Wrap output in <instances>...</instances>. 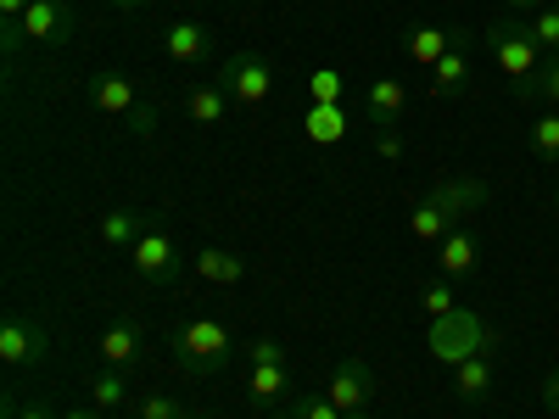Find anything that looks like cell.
<instances>
[{"mask_svg": "<svg viewBox=\"0 0 559 419\" xmlns=\"http://www.w3.org/2000/svg\"><path fill=\"white\" fill-rule=\"evenodd\" d=\"M492 202V184L487 179H471V173H453V179H437V191H426L414 207H408V236L437 247L448 229L464 224V213H481Z\"/></svg>", "mask_w": 559, "mask_h": 419, "instance_id": "obj_1", "label": "cell"}, {"mask_svg": "<svg viewBox=\"0 0 559 419\" xmlns=\"http://www.w3.org/2000/svg\"><path fill=\"white\" fill-rule=\"evenodd\" d=\"M481 45H487L492 68L503 73L509 96H515V101H537V68H543V51H537L532 28L515 23V17H498V23L481 34Z\"/></svg>", "mask_w": 559, "mask_h": 419, "instance_id": "obj_2", "label": "cell"}, {"mask_svg": "<svg viewBox=\"0 0 559 419\" xmlns=\"http://www.w3.org/2000/svg\"><path fill=\"white\" fill-rule=\"evenodd\" d=\"M426 347H431V358L442 363V369H459L464 358H476V352H498V331L476 313V308H453V313H442V319H431V336H426Z\"/></svg>", "mask_w": 559, "mask_h": 419, "instance_id": "obj_3", "label": "cell"}, {"mask_svg": "<svg viewBox=\"0 0 559 419\" xmlns=\"http://www.w3.org/2000/svg\"><path fill=\"white\" fill-rule=\"evenodd\" d=\"M168 347H174V363L185 375H213V369H224L236 358V336H229L224 319H185L168 336Z\"/></svg>", "mask_w": 559, "mask_h": 419, "instance_id": "obj_4", "label": "cell"}, {"mask_svg": "<svg viewBox=\"0 0 559 419\" xmlns=\"http://www.w3.org/2000/svg\"><path fill=\"white\" fill-rule=\"evenodd\" d=\"M247 358H252V375H247V397H252V408H280V403L292 397V363H286V347H280L274 336H263V342L247 347Z\"/></svg>", "mask_w": 559, "mask_h": 419, "instance_id": "obj_5", "label": "cell"}, {"mask_svg": "<svg viewBox=\"0 0 559 419\" xmlns=\"http://www.w3.org/2000/svg\"><path fill=\"white\" fill-rule=\"evenodd\" d=\"M218 89H224V96L229 101H236V107H263L269 101V89H274V68L258 57V51H229L224 62H218Z\"/></svg>", "mask_w": 559, "mask_h": 419, "instance_id": "obj_6", "label": "cell"}, {"mask_svg": "<svg viewBox=\"0 0 559 419\" xmlns=\"http://www.w3.org/2000/svg\"><path fill=\"white\" fill-rule=\"evenodd\" d=\"M129 268H134L140 286H174V279L185 274V258H179V247H174L168 229H163V224H152L146 236H140V241L129 247Z\"/></svg>", "mask_w": 559, "mask_h": 419, "instance_id": "obj_7", "label": "cell"}, {"mask_svg": "<svg viewBox=\"0 0 559 419\" xmlns=\"http://www.w3.org/2000/svg\"><path fill=\"white\" fill-rule=\"evenodd\" d=\"M476 51H481V34L476 28H453V45H448V57L431 68V89L437 96H464L471 89V79H476Z\"/></svg>", "mask_w": 559, "mask_h": 419, "instance_id": "obj_8", "label": "cell"}, {"mask_svg": "<svg viewBox=\"0 0 559 419\" xmlns=\"http://www.w3.org/2000/svg\"><path fill=\"white\" fill-rule=\"evenodd\" d=\"M376 369H369L364 358H342L331 369V381H324V397H331L342 414H358V408H376Z\"/></svg>", "mask_w": 559, "mask_h": 419, "instance_id": "obj_9", "label": "cell"}, {"mask_svg": "<svg viewBox=\"0 0 559 419\" xmlns=\"http://www.w3.org/2000/svg\"><path fill=\"white\" fill-rule=\"evenodd\" d=\"M45 347H51V336H45V324L34 313H7V324H0V363L28 369L45 358Z\"/></svg>", "mask_w": 559, "mask_h": 419, "instance_id": "obj_10", "label": "cell"}, {"mask_svg": "<svg viewBox=\"0 0 559 419\" xmlns=\"http://www.w3.org/2000/svg\"><path fill=\"white\" fill-rule=\"evenodd\" d=\"M23 34L34 45H68L79 34V17H73V0H34L23 12Z\"/></svg>", "mask_w": 559, "mask_h": 419, "instance_id": "obj_11", "label": "cell"}, {"mask_svg": "<svg viewBox=\"0 0 559 419\" xmlns=\"http://www.w3.org/2000/svg\"><path fill=\"white\" fill-rule=\"evenodd\" d=\"M163 57H168L174 68H202V62H213V28L197 23V17L168 23V28H163Z\"/></svg>", "mask_w": 559, "mask_h": 419, "instance_id": "obj_12", "label": "cell"}, {"mask_svg": "<svg viewBox=\"0 0 559 419\" xmlns=\"http://www.w3.org/2000/svg\"><path fill=\"white\" fill-rule=\"evenodd\" d=\"M476 258H481V241H476V229H471V224L448 229V236L437 241V274H442V279L476 274Z\"/></svg>", "mask_w": 559, "mask_h": 419, "instance_id": "obj_13", "label": "cell"}, {"mask_svg": "<svg viewBox=\"0 0 559 419\" xmlns=\"http://www.w3.org/2000/svg\"><path fill=\"white\" fill-rule=\"evenodd\" d=\"M403 107H408L403 79H369L364 84V123L369 129H392L403 118Z\"/></svg>", "mask_w": 559, "mask_h": 419, "instance_id": "obj_14", "label": "cell"}, {"mask_svg": "<svg viewBox=\"0 0 559 419\" xmlns=\"http://www.w3.org/2000/svg\"><path fill=\"white\" fill-rule=\"evenodd\" d=\"M140 352H146V331H140L134 319H123V324H107V331L96 336V358H102V363H112V369H129V363H140Z\"/></svg>", "mask_w": 559, "mask_h": 419, "instance_id": "obj_15", "label": "cell"}, {"mask_svg": "<svg viewBox=\"0 0 559 419\" xmlns=\"http://www.w3.org/2000/svg\"><path fill=\"white\" fill-rule=\"evenodd\" d=\"M157 218L152 213H140V207H112V213H102V224H96V236H102V247H112V252H129L140 236H146Z\"/></svg>", "mask_w": 559, "mask_h": 419, "instance_id": "obj_16", "label": "cell"}, {"mask_svg": "<svg viewBox=\"0 0 559 419\" xmlns=\"http://www.w3.org/2000/svg\"><path fill=\"white\" fill-rule=\"evenodd\" d=\"M453 45V28H437V23H408L403 28V57L414 68H437Z\"/></svg>", "mask_w": 559, "mask_h": 419, "instance_id": "obj_17", "label": "cell"}, {"mask_svg": "<svg viewBox=\"0 0 559 419\" xmlns=\"http://www.w3.org/2000/svg\"><path fill=\"white\" fill-rule=\"evenodd\" d=\"M90 107L107 112V118H129L140 107V96H134V84L123 73H96L90 79Z\"/></svg>", "mask_w": 559, "mask_h": 419, "instance_id": "obj_18", "label": "cell"}, {"mask_svg": "<svg viewBox=\"0 0 559 419\" xmlns=\"http://www.w3.org/2000/svg\"><path fill=\"white\" fill-rule=\"evenodd\" d=\"M229 107H236V101H229L224 89H218V79H207V84H191V89H185V118H191L197 129H218V123L229 118Z\"/></svg>", "mask_w": 559, "mask_h": 419, "instance_id": "obj_19", "label": "cell"}, {"mask_svg": "<svg viewBox=\"0 0 559 419\" xmlns=\"http://www.w3.org/2000/svg\"><path fill=\"white\" fill-rule=\"evenodd\" d=\"M453 397L471 403V408L492 397V352H476V358H464V363L453 369Z\"/></svg>", "mask_w": 559, "mask_h": 419, "instance_id": "obj_20", "label": "cell"}, {"mask_svg": "<svg viewBox=\"0 0 559 419\" xmlns=\"http://www.w3.org/2000/svg\"><path fill=\"white\" fill-rule=\"evenodd\" d=\"M191 268L207 279V286H241V279H247V258L224 252V247H207V252H197V258H191Z\"/></svg>", "mask_w": 559, "mask_h": 419, "instance_id": "obj_21", "label": "cell"}, {"mask_svg": "<svg viewBox=\"0 0 559 419\" xmlns=\"http://www.w3.org/2000/svg\"><path fill=\"white\" fill-rule=\"evenodd\" d=\"M302 134L313 140V146H336V140L347 134V107H319V101H308Z\"/></svg>", "mask_w": 559, "mask_h": 419, "instance_id": "obj_22", "label": "cell"}, {"mask_svg": "<svg viewBox=\"0 0 559 419\" xmlns=\"http://www.w3.org/2000/svg\"><path fill=\"white\" fill-rule=\"evenodd\" d=\"M90 403H96L102 414H118V408L129 403V375H123V369L102 363L96 375H90Z\"/></svg>", "mask_w": 559, "mask_h": 419, "instance_id": "obj_23", "label": "cell"}, {"mask_svg": "<svg viewBox=\"0 0 559 419\" xmlns=\"http://www.w3.org/2000/svg\"><path fill=\"white\" fill-rule=\"evenodd\" d=\"M526 140H532V157H537V163L559 168V112H537Z\"/></svg>", "mask_w": 559, "mask_h": 419, "instance_id": "obj_24", "label": "cell"}, {"mask_svg": "<svg viewBox=\"0 0 559 419\" xmlns=\"http://www.w3.org/2000/svg\"><path fill=\"white\" fill-rule=\"evenodd\" d=\"M274 419H342V408L324 397V392H302V397H292L286 408H280Z\"/></svg>", "mask_w": 559, "mask_h": 419, "instance_id": "obj_25", "label": "cell"}, {"mask_svg": "<svg viewBox=\"0 0 559 419\" xmlns=\"http://www.w3.org/2000/svg\"><path fill=\"white\" fill-rule=\"evenodd\" d=\"M342 96H347V79H342L336 68H319V73L308 79V101H319V107H347Z\"/></svg>", "mask_w": 559, "mask_h": 419, "instance_id": "obj_26", "label": "cell"}, {"mask_svg": "<svg viewBox=\"0 0 559 419\" xmlns=\"http://www.w3.org/2000/svg\"><path fill=\"white\" fill-rule=\"evenodd\" d=\"M532 39H537V51H548V57H559V0L554 7H543V12H532Z\"/></svg>", "mask_w": 559, "mask_h": 419, "instance_id": "obj_27", "label": "cell"}, {"mask_svg": "<svg viewBox=\"0 0 559 419\" xmlns=\"http://www.w3.org/2000/svg\"><path fill=\"white\" fill-rule=\"evenodd\" d=\"M179 397L174 392H146V397H134V419H179Z\"/></svg>", "mask_w": 559, "mask_h": 419, "instance_id": "obj_28", "label": "cell"}, {"mask_svg": "<svg viewBox=\"0 0 559 419\" xmlns=\"http://www.w3.org/2000/svg\"><path fill=\"white\" fill-rule=\"evenodd\" d=\"M453 308H459L453 286H448V279H431V286H426V313H431V319H442V313H453Z\"/></svg>", "mask_w": 559, "mask_h": 419, "instance_id": "obj_29", "label": "cell"}, {"mask_svg": "<svg viewBox=\"0 0 559 419\" xmlns=\"http://www.w3.org/2000/svg\"><path fill=\"white\" fill-rule=\"evenodd\" d=\"M537 101H554L559 107V57H548L537 68Z\"/></svg>", "mask_w": 559, "mask_h": 419, "instance_id": "obj_30", "label": "cell"}, {"mask_svg": "<svg viewBox=\"0 0 559 419\" xmlns=\"http://www.w3.org/2000/svg\"><path fill=\"white\" fill-rule=\"evenodd\" d=\"M123 123H129V134H134V140H152V134H157V107H146V101H140V107H134Z\"/></svg>", "mask_w": 559, "mask_h": 419, "instance_id": "obj_31", "label": "cell"}, {"mask_svg": "<svg viewBox=\"0 0 559 419\" xmlns=\"http://www.w3.org/2000/svg\"><path fill=\"white\" fill-rule=\"evenodd\" d=\"M7 419H62V414H51L45 403H23V397L12 392V397H7Z\"/></svg>", "mask_w": 559, "mask_h": 419, "instance_id": "obj_32", "label": "cell"}, {"mask_svg": "<svg viewBox=\"0 0 559 419\" xmlns=\"http://www.w3.org/2000/svg\"><path fill=\"white\" fill-rule=\"evenodd\" d=\"M369 140H376V152H381L386 163L403 157V134H397V129H369Z\"/></svg>", "mask_w": 559, "mask_h": 419, "instance_id": "obj_33", "label": "cell"}, {"mask_svg": "<svg viewBox=\"0 0 559 419\" xmlns=\"http://www.w3.org/2000/svg\"><path fill=\"white\" fill-rule=\"evenodd\" d=\"M543 408H548V414L559 419V369H554V375L543 381Z\"/></svg>", "mask_w": 559, "mask_h": 419, "instance_id": "obj_34", "label": "cell"}, {"mask_svg": "<svg viewBox=\"0 0 559 419\" xmlns=\"http://www.w3.org/2000/svg\"><path fill=\"white\" fill-rule=\"evenodd\" d=\"M28 7H34V0H0V23H23Z\"/></svg>", "mask_w": 559, "mask_h": 419, "instance_id": "obj_35", "label": "cell"}, {"mask_svg": "<svg viewBox=\"0 0 559 419\" xmlns=\"http://www.w3.org/2000/svg\"><path fill=\"white\" fill-rule=\"evenodd\" d=\"M509 12H543V7H554V0H503Z\"/></svg>", "mask_w": 559, "mask_h": 419, "instance_id": "obj_36", "label": "cell"}, {"mask_svg": "<svg viewBox=\"0 0 559 419\" xmlns=\"http://www.w3.org/2000/svg\"><path fill=\"white\" fill-rule=\"evenodd\" d=\"M62 419H107V414H102V408H96V403H90V408H68V414H62Z\"/></svg>", "mask_w": 559, "mask_h": 419, "instance_id": "obj_37", "label": "cell"}, {"mask_svg": "<svg viewBox=\"0 0 559 419\" xmlns=\"http://www.w3.org/2000/svg\"><path fill=\"white\" fill-rule=\"evenodd\" d=\"M107 7H123V12H134V7H146V0H107Z\"/></svg>", "mask_w": 559, "mask_h": 419, "instance_id": "obj_38", "label": "cell"}, {"mask_svg": "<svg viewBox=\"0 0 559 419\" xmlns=\"http://www.w3.org/2000/svg\"><path fill=\"white\" fill-rule=\"evenodd\" d=\"M342 419H376V408H358V414H342Z\"/></svg>", "mask_w": 559, "mask_h": 419, "instance_id": "obj_39", "label": "cell"}, {"mask_svg": "<svg viewBox=\"0 0 559 419\" xmlns=\"http://www.w3.org/2000/svg\"><path fill=\"white\" fill-rule=\"evenodd\" d=\"M179 419H202V414H179Z\"/></svg>", "mask_w": 559, "mask_h": 419, "instance_id": "obj_40", "label": "cell"}, {"mask_svg": "<svg viewBox=\"0 0 559 419\" xmlns=\"http://www.w3.org/2000/svg\"><path fill=\"white\" fill-rule=\"evenodd\" d=\"M554 202H559V184H554Z\"/></svg>", "mask_w": 559, "mask_h": 419, "instance_id": "obj_41", "label": "cell"}]
</instances>
